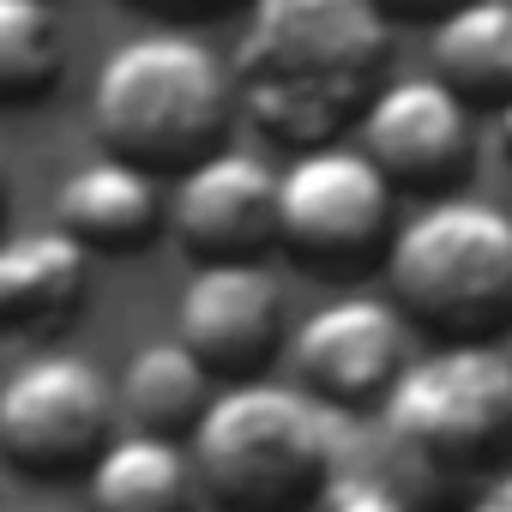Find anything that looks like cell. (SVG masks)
<instances>
[{
    "mask_svg": "<svg viewBox=\"0 0 512 512\" xmlns=\"http://www.w3.org/2000/svg\"><path fill=\"white\" fill-rule=\"evenodd\" d=\"M392 25L374 0H247V31L229 55L235 109L266 139L332 145L386 85Z\"/></svg>",
    "mask_w": 512,
    "mask_h": 512,
    "instance_id": "obj_1",
    "label": "cell"
},
{
    "mask_svg": "<svg viewBox=\"0 0 512 512\" xmlns=\"http://www.w3.org/2000/svg\"><path fill=\"white\" fill-rule=\"evenodd\" d=\"M193 482L217 512H314L356 458V422L296 380L217 386L193 440Z\"/></svg>",
    "mask_w": 512,
    "mask_h": 512,
    "instance_id": "obj_2",
    "label": "cell"
},
{
    "mask_svg": "<svg viewBox=\"0 0 512 512\" xmlns=\"http://www.w3.org/2000/svg\"><path fill=\"white\" fill-rule=\"evenodd\" d=\"M235 115L229 61L187 31L127 37L91 85V133L103 157H121L157 181H175L223 151Z\"/></svg>",
    "mask_w": 512,
    "mask_h": 512,
    "instance_id": "obj_3",
    "label": "cell"
},
{
    "mask_svg": "<svg viewBox=\"0 0 512 512\" xmlns=\"http://www.w3.org/2000/svg\"><path fill=\"white\" fill-rule=\"evenodd\" d=\"M392 476L428 506V488H482L512 470V356L506 344H434L410 356L374 410Z\"/></svg>",
    "mask_w": 512,
    "mask_h": 512,
    "instance_id": "obj_4",
    "label": "cell"
},
{
    "mask_svg": "<svg viewBox=\"0 0 512 512\" xmlns=\"http://www.w3.org/2000/svg\"><path fill=\"white\" fill-rule=\"evenodd\" d=\"M392 308L440 344L512 338V211L494 199H428L386 247Z\"/></svg>",
    "mask_w": 512,
    "mask_h": 512,
    "instance_id": "obj_5",
    "label": "cell"
},
{
    "mask_svg": "<svg viewBox=\"0 0 512 512\" xmlns=\"http://www.w3.org/2000/svg\"><path fill=\"white\" fill-rule=\"evenodd\" d=\"M392 199L398 193L356 145H308L278 169V253L314 278H362L386 266L398 235Z\"/></svg>",
    "mask_w": 512,
    "mask_h": 512,
    "instance_id": "obj_6",
    "label": "cell"
},
{
    "mask_svg": "<svg viewBox=\"0 0 512 512\" xmlns=\"http://www.w3.org/2000/svg\"><path fill=\"white\" fill-rule=\"evenodd\" d=\"M115 434V386L73 350H43L0 380V464L25 482H85Z\"/></svg>",
    "mask_w": 512,
    "mask_h": 512,
    "instance_id": "obj_7",
    "label": "cell"
},
{
    "mask_svg": "<svg viewBox=\"0 0 512 512\" xmlns=\"http://www.w3.org/2000/svg\"><path fill=\"white\" fill-rule=\"evenodd\" d=\"M356 151L392 193L452 199L482 157L476 115L440 79H386L356 115Z\"/></svg>",
    "mask_w": 512,
    "mask_h": 512,
    "instance_id": "obj_8",
    "label": "cell"
},
{
    "mask_svg": "<svg viewBox=\"0 0 512 512\" xmlns=\"http://www.w3.org/2000/svg\"><path fill=\"white\" fill-rule=\"evenodd\" d=\"M296 386L338 416H374L410 368V326L386 296H338L290 332Z\"/></svg>",
    "mask_w": 512,
    "mask_h": 512,
    "instance_id": "obj_9",
    "label": "cell"
},
{
    "mask_svg": "<svg viewBox=\"0 0 512 512\" xmlns=\"http://www.w3.org/2000/svg\"><path fill=\"white\" fill-rule=\"evenodd\" d=\"M175 344L223 386L266 380L290 350V296L266 266H193L175 302Z\"/></svg>",
    "mask_w": 512,
    "mask_h": 512,
    "instance_id": "obj_10",
    "label": "cell"
},
{
    "mask_svg": "<svg viewBox=\"0 0 512 512\" xmlns=\"http://www.w3.org/2000/svg\"><path fill=\"white\" fill-rule=\"evenodd\" d=\"M193 266H260L278 253V169L253 151H211L169 181V229Z\"/></svg>",
    "mask_w": 512,
    "mask_h": 512,
    "instance_id": "obj_11",
    "label": "cell"
},
{
    "mask_svg": "<svg viewBox=\"0 0 512 512\" xmlns=\"http://www.w3.org/2000/svg\"><path fill=\"white\" fill-rule=\"evenodd\" d=\"M55 229L85 260H127L169 229V187L121 157H91L61 181Z\"/></svg>",
    "mask_w": 512,
    "mask_h": 512,
    "instance_id": "obj_12",
    "label": "cell"
},
{
    "mask_svg": "<svg viewBox=\"0 0 512 512\" xmlns=\"http://www.w3.org/2000/svg\"><path fill=\"white\" fill-rule=\"evenodd\" d=\"M85 296H91V260L61 229L0 241V344L67 332Z\"/></svg>",
    "mask_w": 512,
    "mask_h": 512,
    "instance_id": "obj_13",
    "label": "cell"
},
{
    "mask_svg": "<svg viewBox=\"0 0 512 512\" xmlns=\"http://www.w3.org/2000/svg\"><path fill=\"white\" fill-rule=\"evenodd\" d=\"M428 61L470 115H500L512 103V0H464L434 19Z\"/></svg>",
    "mask_w": 512,
    "mask_h": 512,
    "instance_id": "obj_14",
    "label": "cell"
},
{
    "mask_svg": "<svg viewBox=\"0 0 512 512\" xmlns=\"http://www.w3.org/2000/svg\"><path fill=\"white\" fill-rule=\"evenodd\" d=\"M211 398H217V380L175 338H157L127 356L121 386H115V416H121V434H151V440L187 446L199 416L211 410Z\"/></svg>",
    "mask_w": 512,
    "mask_h": 512,
    "instance_id": "obj_15",
    "label": "cell"
},
{
    "mask_svg": "<svg viewBox=\"0 0 512 512\" xmlns=\"http://www.w3.org/2000/svg\"><path fill=\"white\" fill-rule=\"evenodd\" d=\"M193 458L175 440L115 434L85 476V512H193Z\"/></svg>",
    "mask_w": 512,
    "mask_h": 512,
    "instance_id": "obj_16",
    "label": "cell"
},
{
    "mask_svg": "<svg viewBox=\"0 0 512 512\" xmlns=\"http://www.w3.org/2000/svg\"><path fill=\"white\" fill-rule=\"evenodd\" d=\"M67 85V25L55 0H0V109L49 103Z\"/></svg>",
    "mask_w": 512,
    "mask_h": 512,
    "instance_id": "obj_17",
    "label": "cell"
},
{
    "mask_svg": "<svg viewBox=\"0 0 512 512\" xmlns=\"http://www.w3.org/2000/svg\"><path fill=\"white\" fill-rule=\"evenodd\" d=\"M314 512H422V500H416L392 470L350 458V464L338 470V482L320 494V506H314Z\"/></svg>",
    "mask_w": 512,
    "mask_h": 512,
    "instance_id": "obj_18",
    "label": "cell"
},
{
    "mask_svg": "<svg viewBox=\"0 0 512 512\" xmlns=\"http://www.w3.org/2000/svg\"><path fill=\"white\" fill-rule=\"evenodd\" d=\"M133 13L145 19H163V25H205V19H223L235 7H247V0H127Z\"/></svg>",
    "mask_w": 512,
    "mask_h": 512,
    "instance_id": "obj_19",
    "label": "cell"
},
{
    "mask_svg": "<svg viewBox=\"0 0 512 512\" xmlns=\"http://www.w3.org/2000/svg\"><path fill=\"white\" fill-rule=\"evenodd\" d=\"M386 25H434L446 19L452 7H464V0H374Z\"/></svg>",
    "mask_w": 512,
    "mask_h": 512,
    "instance_id": "obj_20",
    "label": "cell"
},
{
    "mask_svg": "<svg viewBox=\"0 0 512 512\" xmlns=\"http://www.w3.org/2000/svg\"><path fill=\"white\" fill-rule=\"evenodd\" d=\"M464 512H512V470H500V476H488L470 500H464Z\"/></svg>",
    "mask_w": 512,
    "mask_h": 512,
    "instance_id": "obj_21",
    "label": "cell"
},
{
    "mask_svg": "<svg viewBox=\"0 0 512 512\" xmlns=\"http://www.w3.org/2000/svg\"><path fill=\"white\" fill-rule=\"evenodd\" d=\"M13 211V163H7V145H0V223Z\"/></svg>",
    "mask_w": 512,
    "mask_h": 512,
    "instance_id": "obj_22",
    "label": "cell"
},
{
    "mask_svg": "<svg viewBox=\"0 0 512 512\" xmlns=\"http://www.w3.org/2000/svg\"><path fill=\"white\" fill-rule=\"evenodd\" d=\"M494 139H500V157L512 163V103H506V109L494 115Z\"/></svg>",
    "mask_w": 512,
    "mask_h": 512,
    "instance_id": "obj_23",
    "label": "cell"
},
{
    "mask_svg": "<svg viewBox=\"0 0 512 512\" xmlns=\"http://www.w3.org/2000/svg\"><path fill=\"white\" fill-rule=\"evenodd\" d=\"M506 356H512V338H506Z\"/></svg>",
    "mask_w": 512,
    "mask_h": 512,
    "instance_id": "obj_24",
    "label": "cell"
}]
</instances>
